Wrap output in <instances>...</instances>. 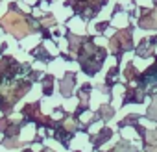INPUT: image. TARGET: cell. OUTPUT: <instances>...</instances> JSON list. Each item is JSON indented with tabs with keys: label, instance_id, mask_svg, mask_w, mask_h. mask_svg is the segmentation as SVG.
Listing matches in <instances>:
<instances>
[{
	"label": "cell",
	"instance_id": "1",
	"mask_svg": "<svg viewBox=\"0 0 157 152\" xmlns=\"http://www.w3.org/2000/svg\"><path fill=\"white\" fill-rule=\"evenodd\" d=\"M2 24H4L6 30H10V32L15 34V35H24L26 30H28L26 22H24L22 17H19L17 13H8V15L2 19Z\"/></svg>",
	"mask_w": 157,
	"mask_h": 152
},
{
	"label": "cell",
	"instance_id": "2",
	"mask_svg": "<svg viewBox=\"0 0 157 152\" xmlns=\"http://www.w3.org/2000/svg\"><path fill=\"white\" fill-rule=\"evenodd\" d=\"M142 26H157V10H155V13L151 17H146L142 21Z\"/></svg>",
	"mask_w": 157,
	"mask_h": 152
}]
</instances>
